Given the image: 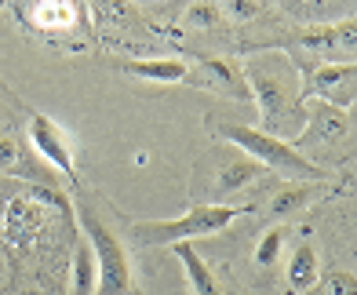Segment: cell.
Wrapping results in <instances>:
<instances>
[{
	"label": "cell",
	"mask_w": 357,
	"mask_h": 295,
	"mask_svg": "<svg viewBox=\"0 0 357 295\" xmlns=\"http://www.w3.org/2000/svg\"><path fill=\"white\" fill-rule=\"evenodd\" d=\"M241 77H245V88L259 106V121H263L259 131L296 146V139L306 128V117H310V106L303 98L299 62L278 52H266V55L248 59Z\"/></svg>",
	"instance_id": "6da1fadb"
},
{
	"label": "cell",
	"mask_w": 357,
	"mask_h": 295,
	"mask_svg": "<svg viewBox=\"0 0 357 295\" xmlns=\"http://www.w3.org/2000/svg\"><path fill=\"white\" fill-rule=\"evenodd\" d=\"M77 215H80V229H84L88 248L95 255V270H99L95 295H132V259H128L117 234L88 204H77Z\"/></svg>",
	"instance_id": "277c9868"
},
{
	"label": "cell",
	"mask_w": 357,
	"mask_h": 295,
	"mask_svg": "<svg viewBox=\"0 0 357 295\" xmlns=\"http://www.w3.org/2000/svg\"><path fill=\"white\" fill-rule=\"evenodd\" d=\"M77 15H80V8H77V4H66V0H47V4H33V8H29V19H33V26L55 29V33L73 29V26H77Z\"/></svg>",
	"instance_id": "2e32d148"
},
{
	"label": "cell",
	"mask_w": 357,
	"mask_h": 295,
	"mask_svg": "<svg viewBox=\"0 0 357 295\" xmlns=\"http://www.w3.org/2000/svg\"><path fill=\"white\" fill-rule=\"evenodd\" d=\"M296 44L303 52L317 55L321 62H339V55H343V62H354V19H347L343 26L339 22L306 26L296 37Z\"/></svg>",
	"instance_id": "52a82bcc"
},
{
	"label": "cell",
	"mask_w": 357,
	"mask_h": 295,
	"mask_svg": "<svg viewBox=\"0 0 357 295\" xmlns=\"http://www.w3.org/2000/svg\"><path fill=\"white\" fill-rule=\"evenodd\" d=\"M248 208H230V204H193L186 215L178 219H142L132 226V237L146 248H160V244H190L197 237H212L226 229L237 215Z\"/></svg>",
	"instance_id": "3957f363"
},
{
	"label": "cell",
	"mask_w": 357,
	"mask_h": 295,
	"mask_svg": "<svg viewBox=\"0 0 357 295\" xmlns=\"http://www.w3.org/2000/svg\"><path fill=\"white\" fill-rule=\"evenodd\" d=\"M121 70L139 80H153V84H183V80H190V66L183 59H135V62H121Z\"/></svg>",
	"instance_id": "30bf717a"
},
{
	"label": "cell",
	"mask_w": 357,
	"mask_h": 295,
	"mask_svg": "<svg viewBox=\"0 0 357 295\" xmlns=\"http://www.w3.org/2000/svg\"><path fill=\"white\" fill-rule=\"evenodd\" d=\"M321 277V255L310 241H303L288 255V285L291 292H310Z\"/></svg>",
	"instance_id": "7c38bea8"
},
{
	"label": "cell",
	"mask_w": 357,
	"mask_h": 295,
	"mask_svg": "<svg viewBox=\"0 0 357 295\" xmlns=\"http://www.w3.org/2000/svg\"><path fill=\"white\" fill-rule=\"evenodd\" d=\"M95 285H99L95 255L88 248V241H80L77 252H73V295H95Z\"/></svg>",
	"instance_id": "e0dca14e"
},
{
	"label": "cell",
	"mask_w": 357,
	"mask_h": 295,
	"mask_svg": "<svg viewBox=\"0 0 357 295\" xmlns=\"http://www.w3.org/2000/svg\"><path fill=\"white\" fill-rule=\"evenodd\" d=\"M354 62H317L314 70L303 73V98H317L321 106L332 109H354Z\"/></svg>",
	"instance_id": "5b68a950"
},
{
	"label": "cell",
	"mask_w": 357,
	"mask_h": 295,
	"mask_svg": "<svg viewBox=\"0 0 357 295\" xmlns=\"http://www.w3.org/2000/svg\"><path fill=\"white\" fill-rule=\"evenodd\" d=\"M190 80L193 84H201L215 95H226V98H237V103H248V88H245V77L234 62L226 59H204L197 70H190Z\"/></svg>",
	"instance_id": "ba28073f"
},
{
	"label": "cell",
	"mask_w": 357,
	"mask_h": 295,
	"mask_svg": "<svg viewBox=\"0 0 357 295\" xmlns=\"http://www.w3.org/2000/svg\"><path fill=\"white\" fill-rule=\"evenodd\" d=\"M29 142H33L37 157H44L52 168H59L66 179H73V183H77V160H73L70 135H66V131H62L52 117L37 113V117L29 121Z\"/></svg>",
	"instance_id": "8992f818"
},
{
	"label": "cell",
	"mask_w": 357,
	"mask_h": 295,
	"mask_svg": "<svg viewBox=\"0 0 357 295\" xmlns=\"http://www.w3.org/2000/svg\"><path fill=\"white\" fill-rule=\"evenodd\" d=\"M263 175V168H259L255 160H248V157H237V160H230V164H222V172H219V179H215V197H230V193H237V190H245V186H252L255 179Z\"/></svg>",
	"instance_id": "9a60e30c"
},
{
	"label": "cell",
	"mask_w": 357,
	"mask_h": 295,
	"mask_svg": "<svg viewBox=\"0 0 357 295\" xmlns=\"http://www.w3.org/2000/svg\"><path fill=\"white\" fill-rule=\"evenodd\" d=\"M186 19H190V26L212 29V26H219V19H222V11H219V4H193V8L186 11Z\"/></svg>",
	"instance_id": "d6986e66"
},
{
	"label": "cell",
	"mask_w": 357,
	"mask_h": 295,
	"mask_svg": "<svg viewBox=\"0 0 357 295\" xmlns=\"http://www.w3.org/2000/svg\"><path fill=\"white\" fill-rule=\"evenodd\" d=\"M44 226V208L33 204L29 197H15L8 204V215H4V234L11 244H29Z\"/></svg>",
	"instance_id": "9c48e42d"
},
{
	"label": "cell",
	"mask_w": 357,
	"mask_h": 295,
	"mask_svg": "<svg viewBox=\"0 0 357 295\" xmlns=\"http://www.w3.org/2000/svg\"><path fill=\"white\" fill-rule=\"evenodd\" d=\"M350 128V113L332 109V106H314L310 117H306V128L299 139H321V142H335L343 131Z\"/></svg>",
	"instance_id": "4fadbf2b"
},
{
	"label": "cell",
	"mask_w": 357,
	"mask_h": 295,
	"mask_svg": "<svg viewBox=\"0 0 357 295\" xmlns=\"http://www.w3.org/2000/svg\"><path fill=\"white\" fill-rule=\"evenodd\" d=\"M222 15H234V19H255L259 4H248V0H230V4H219Z\"/></svg>",
	"instance_id": "44dd1931"
},
{
	"label": "cell",
	"mask_w": 357,
	"mask_h": 295,
	"mask_svg": "<svg viewBox=\"0 0 357 295\" xmlns=\"http://www.w3.org/2000/svg\"><path fill=\"white\" fill-rule=\"evenodd\" d=\"M22 164V150L15 139H0V172H19Z\"/></svg>",
	"instance_id": "ffe728a7"
},
{
	"label": "cell",
	"mask_w": 357,
	"mask_h": 295,
	"mask_svg": "<svg viewBox=\"0 0 357 295\" xmlns=\"http://www.w3.org/2000/svg\"><path fill=\"white\" fill-rule=\"evenodd\" d=\"M284 237H288V229H284V222H278V226H270L263 237H259V244H255V262L259 266H273V262L281 259V248H284Z\"/></svg>",
	"instance_id": "ac0fdd59"
},
{
	"label": "cell",
	"mask_w": 357,
	"mask_h": 295,
	"mask_svg": "<svg viewBox=\"0 0 357 295\" xmlns=\"http://www.w3.org/2000/svg\"><path fill=\"white\" fill-rule=\"evenodd\" d=\"M172 252L175 259L183 262V270H186V281H190V292L193 295H222V285L215 281V273L212 266L193 252V244H172Z\"/></svg>",
	"instance_id": "8fae6325"
},
{
	"label": "cell",
	"mask_w": 357,
	"mask_h": 295,
	"mask_svg": "<svg viewBox=\"0 0 357 295\" xmlns=\"http://www.w3.org/2000/svg\"><path fill=\"white\" fill-rule=\"evenodd\" d=\"M317 193H321V183H291L284 186L281 193H273V201H270V219H288V215H296V211H303L306 204H314L317 201Z\"/></svg>",
	"instance_id": "5bb4252c"
},
{
	"label": "cell",
	"mask_w": 357,
	"mask_h": 295,
	"mask_svg": "<svg viewBox=\"0 0 357 295\" xmlns=\"http://www.w3.org/2000/svg\"><path fill=\"white\" fill-rule=\"evenodd\" d=\"M215 131H219L226 142H234L248 160H255L263 172L270 168V172H281L288 179H299V183H324V179H328V172H324L317 160L306 157L299 146H291L284 139H273V135H266V131H259V128H248V124H219Z\"/></svg>",
	"instance_id": "7a4b0ae2"
},
{
	"label": "cell",
	"mask_w": 357,
	"mask_h": 295,
	"mask_svg": "<svg viewBox=\"0 0 357 295\" xmlns=\"http://www.w3.org/2000/svg\"><path fill=\"white\" fill-rule=\"evenodd\" d=\"M328 285H332V295H354V277L350 273H335Z\"/></svg>",
	"instance_id": "7402d4cb"
}]
</instances>
